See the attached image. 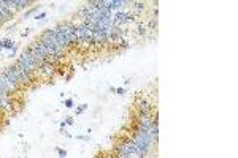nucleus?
Here are the masks:
<instances>
[{
  "label": "nucleus",
  "mask_w": 238,
  "mask_h": 158,
  "mask_svg": "<svg viewBox=\"0 0 238 158\" xmlns=\"http://www.w3.org/2000/svg\"><path fill=\"white\" fill-rule=\"evenodd\" d=\"M16 65H18L24 73H27V74H33V71H37V65H35V62L32 60V57L29 55L25 51H22V54H21V57L18 59Z\"/></svg>",
  "instance_id": "1"
},
{
  "label": "nucleus",
  "mask_w": 238,
  "mask_h": 158,
  "mask_svg": "<svg viewBox=\"0 0 238 158\" xmlns=\"http://www.w3.org/2000/svg\"><path fill=\"white\" fill-rule=\"evenodd\" d=\"M114 152H116L117 155H135V145H133V141L129 138H124L121 139L119 142L116 144V147H114Z\"/></svg>",
  "instance_id": "2"
},
{
  "label": "nucleus",
  "mask_w": 238,
  "mask_h": 158,
  "mask_svg": "<svg viewBox=\"0 0 238 158\" xmlns=\"http://www.w3.org/2000/svg\"><path fill=\"white\" fill-rule=\"evenodd\" d=\"M133 19H135V16L130 14V13L117 11V13H114V16H113V24H114V27H119V25H125V24L133 22Z\"/></svg>",
  "instance_id": "3"
},
{
  "label": "nucleus",
  "mask_w": 238,
  "mask_h": 158,
  "mask_svg": "<svg viewBox=\"0 0 238 158\" xmlns=\"http://www.w3.org/2000/svg\"><path fill=\"white\" fill-rule=\"evenodd\" d=\"M11 3L14 6V9H22L25 6L32 5V2H29V0H11Z\"/></svg>",
  "instance_id": "4"
},
{
  "label": "nucleus",
  "mask_w": 238,
  "mask_h": 158,
  "mask_svg": "<svg viewBox=\"0 0 238 158\" xmlns=\"http://www.w3.org/2000/svg\"><path fill=\"white\" fill-rule=\"evenodd\" d=\"M16 43H13L10 38H5V40L0 41V49H13Z\"/></svg>",
  "instance_id": "5"
},
{
  "label": "nucleus",
  "mask_w": 238,
  "mask_h": 158,
  "mask_svg": "<svg viewBox=\"0 0 238 158\" xmlns=\"http://www.w3.org/2000/svg\"><path fill=\"white\" fill-rule=\"evenodd\" d=\"M87 107H89V106H87V104H86V103H83V104H79V106H78V109H76V111H75V115H81V114H83V112H84V111H86V109H87Z\"/></svg>",
  "instance_id": "6"
},
{
  "label": "nucleus",
  "mask_w": 238,
  "mask_h": 158,
  "mask_svg": "<svg viewBox=\"0 0 238 158\" xmlns=\"http://www.w3.org/2000/svg\"><path fill=\"white\" fill-rule=\"evenodd\" d=\"M56 153L59 155V158H65L67 157V150H65V149H60V147H56Z\"/></svg>",
  "instance_id": "7"
},
{
  "label": "nucleus",
  "mask_w": 238,
  "mask_h": 158,
  "mask_svg": "<svg viewBox=\"0 0 238 158\" xmlns=\"http://www.w3.org/2000/svg\"><path fill=\"white\" fill-rule=\"evenodd\" d=\"M37 9H38V6H32V8L29 9L27 13H25V16H24V18H29V16H32V14H33L35 11H37Z\"/></svg>",
  "instance_id": "8"
},
{
  "label": "nucleus",
  "mask_w": 238,
  "mask_h": 158,
  "mask_svg": "<svg viewBox=\"0 0 238 158\" xmlns=\"http://www.w3.org/2000/svg\"><path fill=\"white\" fill-rule=\"evenodd\" d=\"M136 32H138L140 35H143V33H145V32H146V27H145V24H143V22H141V24L138 25V28H136Z\"/></svg>",
  "instance_id": "9"
},
{
  "label": "nucleus",
  "mask_w": 238,
  "mask_h": 158,
  "mask_svg": "<svg viewBox=\"0 0 238 158\" xmlns=\"http://www.w3.org/2000/svg\"><path fill=\"white\" fill-rule=\"evenodd\" d=\"M44 18H46V13H40V14H35L33 16V19H37V21H38V19H44Z\"/></svg>",
  "instance_id": "10"
},
{
  "label": "nucleus",
  "mask_w": 238,
  "mask_h": 158,
  "mask_svg": "<svg viewBox=\"0 0 238 158\" xmlns=\"http://www.w3.org/2000/svg\"><path fill=\"white\" fill-rule=\"evenodd\" d=\"M63 104H65V107H73V100H72V98H68V100H65V103H63Z\"/></svg>",
  "instance_id": "11"
},
{
  "label": "nucleus",
  "mask_w": 238,
  "mask_h": 158,
  "mask_svg": "<svg viewBox=\"0 0 238 158\" xmlns=\"http://www.w3.org/2000/svg\"><path fill=\"white\" fill-rule=\"evenodd\" d=\"M63 122H65L67 125H73V123H75V120H73V117H67V119L63 120Z\"/></svg>",
  "instance_id": "12"
},
{
  "label": "nucleus",
  "mask_w": 238,
  "mask_h": 158,
  "mask_svg": "<svg viewBox=\"0 0 238 158\" xmlns=\"http://www.w3.org/2000/svg\"><path fill=\"white\" fill-rule=\"evenodd\" d=\"M116 93H117V95H124V93H125V88H124V87L116 88Z\"/></svg>",
  "instance_id": "13"
},
{
  "label": "nucleus",
  "mask_w": 238,
  "mask_h": 158,
  "mask_svg": "<svg viewBox=\"0 0 238 158\" xmlns=\"http://www.w3.org/2000/svg\"><path fill=\"white\" fill-rule=\"evenodd\" d=\"M76 139H79V141H89V134H86V136H76Z\"/></svg>",
  "instance_id": "14"
},
{
  "label": "nucleus",
  "mask_w": 238,
  "mask_h": 158,
  "mask_svg": "<svg viewBox=\"0 0 238 158\" xmlns=\"http://www.w3.org/2000/svg\"><path fill=\"white\" fill-rule=\"evenodd\" d=\"M16 51H18V49H16V46H14V47L11 49V54H10L8 57H11V59H13V57H14V54H16Z\"/></svg>",
  "instance_id": "15"
},
{
  "label": "nucleus",
  "mask_w": 238,
  "mask_h": 158,
  "mask_svg": "<svg viewBox=\"0 0 238 158\" xmlns=\"http://www.w3.org/2000/svg\"><path fill=\"white\" fill-rule=\"evenodd\" d=\"M65 126H67L65 122H60V130H62V131H63V128H65Z\"/></svg>",
  "instance_id": "16"
},
{
  "label": "nucleus",
  "mask_w": 238,
  "mask_h": 158,
  "mask_svg": "<svg viewBox=\"0 0 238 158\" xmlns=\"http://www.w3.org/2000/svg\"><path fill=\"white\" fill-rule=\"evenodd\" d=\"M0 51H2V49H0Z\"/></svg>",
  "instance_id": "17"
}]
</instances>
